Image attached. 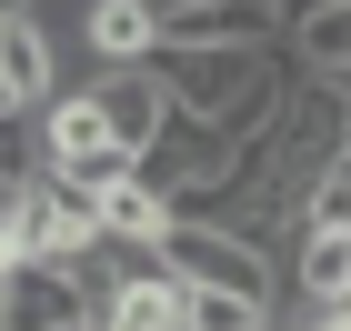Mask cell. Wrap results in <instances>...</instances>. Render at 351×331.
Wrapping results in <instances>:
<instances>
[{
  "instance_id": "obj_1",
  "label": "cell",
  "mask_w": 351,
  "mask_h": 331,
  "mask_svg": "<svg viewBox=\"0 0 351 331\" xmlns=\"http://www.w3.org/2000/svg\"><path fill=\"white\" fill-rule=\"evenodd\" d=\"M151 261H161L171 291H231V302H261L271 311V271L251 261L241 241H221V231H191V221H171L161 241H151Z\"/></svg>"
},
{
  "instance_id": "obj_2",
  "label": "cell",
  "mask_w": 351,
  "mask_h": 331,
  "mask_svg": "<svg viewBox=\"0 0 351 331\" xmlns=\"http://www.w3.org/2000/svg\"><path fill=\"white\" fill-rule=\"evenodd\" d=\"M0 90H10L21 121L60 90V51H51V21L40 10H0Z\"/></svg>"
},
{
  "instance_id": "obj_3",
  "label": "cell",
  "mask_w": 351,
  "mask_h": 331,
  "mask_svg": "<svg viewBox=\"0 0 351 331\" xmlns=\"http://www.w3.org/2000/svg\"><path fill=\"white\" fill-rule=\"evenodd\" d=\"M81 101H90V121H101L121 151H151V140H161V121H171V101L151 90V71H90Z\"/></svg>"
},
{
  "instance_id": "obj_4",
  "label": "cell",
  "mask_w": 351,
  "mask_h": 331,
  "mask_svg": "<svg viewBox=\"0 0 351 331\" xmlns=\"http://www.w3.org/2000/svg\"><path fill=\"white\" fill-rule=\"evenodd\" d=\"M0 331H81V291L60 261H21L0 271Z\"/></svg>"
},
{
  "instance_id": "obj_5",
  "label": "cell",
  "mask_w": 351,
  "mask_h": 331,
  "mask_svg": "<svg viewBox=\"0 0 351 331\" xmlns=\"http://www.w3.org/2000/svg\"><path fill=\"white\" fill-rule=\"evenodd\" d=\"M291 291H301V311H351V231H301Z\"/></svg>"
},
{
  "instance_id": "obj_6",
  "label": "cell",
  "mask_w": 351,
  "mask_h": 331,
  "mask_svg": "<svg viewBox=\"0 0 351 331\" xmlns=\"http://www.w3.org/2000/svg\"><path fill=\"white\" fill-rule=\"evenodd\" d=\"M81 40H90V71H141L151 60V0H90Z\"/></svg>"
},
{
  "instance_id": "obj_7",
  "label": "cell",
  "mask_w": 351,
  "mask_h": 331,
  "mask_svg": "<svg viewBox=\"0 0 351 331\" xmlns=\"http://www.w3.org/2000/svg\"><path fill=\"white\" fill-rule=\"evenodd\" d=\"M171 311H181V331H281L261 302H231V291H171Z\"/></svg>"
},
{
  "instance_id": "obj_8",
  "label": "cell",
  "mask_w": 351,
  "mask_h": 331,
  "mask_svg": "<svg viewBox=\"0 0 351 331\" xmlns=\"http://www.w3.org/2000/svg\"><path fill=\"white\" fill-rule=\"evenodd\" d=\"M301 331H351V311H301Z\"/></svg>"
}]
</instances>
